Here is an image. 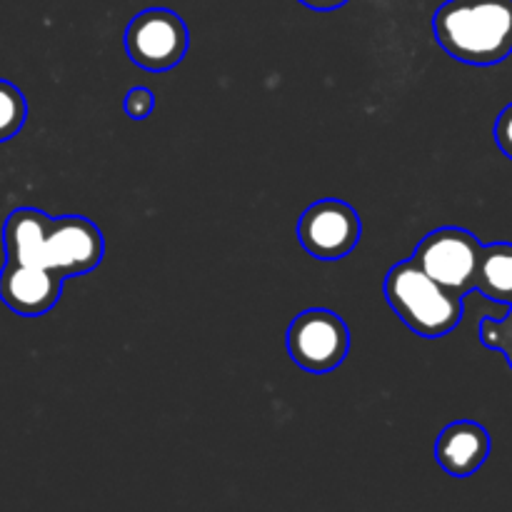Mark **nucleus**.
Masks as SVG:
<instances>
[{
  "mask_svg": "<svg viewBox=\"0 0 512 512\" xmlns=\"http://www.w3.org/2000/svg\"><path fill=\"white\" fill-rule=\"evenodd\" d=\"M433 35L460 63H503L512 55V0H445L433 15Z\"/></svg>",
  "mask_w": 512,
  "mask_h": 512,
  "instance_id": "obj_1",
  "label": "nucleus"
},
{
  "mask_svg": "<svg viewBox=\"0 0 512 512\" xmlns=\"http://www.w3.org/2000/svg\"><path fill=\"white\" fill-rule=\"evenodd\" d=\"M385 298L420 338H443L463 320V298L430 278L415 260H403L388 270Z\"/></svg>",
  "mask_w": 512,
  "mask_h": 512,
  "instance_id": "obj_2",
  "label": "nucleus"
},
{
  "mask_svg": "<svg viewBox=\"0 0 512 512\" xmlns=\"http://www.w3.org/2000/svg\"><path fill=\"white\" fill-rule=\"evenodd\" d=\"M483 243L465 228H438L425 235L413 258L425 273L450 293L465 295L478 283Z\"/></svg>",
  "mask_w": 512,
  "mask_h": 512,
  "instance_id": "obj_3",
  "label": "nucleus"
},
{
  "mask_svg": "<svg viewBox=\"0 0 512 512\" xmlns=\"http://www.w3.org/2000/svg\"><path fill=\"white\" fill-rule=\"evenodd\" d=\"M288 353L298 368L323 375L345 363L350 353V330L340 315L310 308L293 318L288 328Z\"/></svg>",
  "mask_w": 512,
  "mask_h": 512,
  "instance_id": "obj_4",
  "label": "nucleus"
},
{
  "mask_svg": "<svg viewBox=\"0 0 512 512\" xmlns=\"http://www.w3.org/2000/svg\"><path fill=\"white\" fill-rule=\"evenodd\" d=\"M190 45L188 25L168 8H148L125 28V50L138 68L163 73L185 58Z\"/></svg>",
  "mask_w": 512,
  "mask_h": 512,
  "instance_id": "obj_5",
  "label": "nucleus"
},
{
  "mask_svg": "<svg viewBox=\"0 0 512 512\" xmlns=\"http://www.w3.org/2000/svg\"><path fill=\"white\" fill-rule=\"evenodd\" d=\"M363 223L353 205L338 198L315 200L298 220V240L315 260H340L355 250Z\"/></svg>",
  "mask_w": 512,
  "mask_h": 512,
  "instance_id": "obj_6",
  "label": "nucleus"
},
{
  "mask_svg": "<svg viewBox=\"0 0 512 512\" xmlns=\"http://www.w3.org/2000/svg\"><path fill=\"white\" fill-rule=\"evenodd\" d=\"M105 240L98 225L83 215L53 220L48 238V268L68 278L90 273L103 263Z\"/></svg>",
  "mask_w": 512,
  "mask_h": 512,
  "instance_id": "obj_7",
  "label": "nucleus"
},
{
  "mask_svg": "<svg viewBox=\"0 0 512 512\" xmlns=\"http://www.w3.org/2000/svg\"><path fill=\"white\" fill-rule=\"evenodd\" d=\"M65 278L50 268L18 265L5 260L0 270V300L23 318H40L55 308Z\"/></svg>",
  "mask_w": 512,
  "mask_h": 512,
  "instance_id": "obj_8",
  "label": "nucleus"
},
{
  "mask_svg": "<svg viewBox=\"0 0 512 512\" xmlns=\"http://www.w3.org/2000/svg\"><path fill=\"white\" fill-rule=\"evenodd\" d=\"M490 455V435L475 420H455L435 440V460L453 478H470Z\"/></svg>",
  "mask_w": 512,
  "mask_h": 512,
  "instance_id": "obj_9",
  "label": "nucleus"
},
{
  "mask_svg": "<svg viewBox=\"0 0 512 512\" xmlns=\"http://www.w3.org/2000/svg\"><path fill=\"white\" fill-rule=\"evenodd\" d=\"M53 220L38 208H15L3 225L5 260L48 268V238Z\"/></svg>",
  "mask_w": 512,
  "mask_h": 512,
  "instance_id": "obj_10",
  "label": "nucleus"
},
{
  "mask_svg": "<svg viewBox=\"0 0 512 512\" xmlns=\"http://www.w3.org/2000/svg\"><path fill=\"white\" fill-rule=\"evenodd\" d=\"M475 288L490 300L512 305V243L483 245Z\"/></svg>",
  "mask_w": 512,
  "mask_h": 512,
  "instance_id": "obj_11",
  "label": "nucleus"
},
{
  "mask_svg": "<svg viewBox=\"0 0 512 512\" xmlns=\"http://www.w3.org/2000/svg\"><path fill=\"white\" fill-rule=\"evenodd\" d=\"M28 118L25 95L8 80H0V143L15 138Z\"/></svg>",
  "mask_w": 512,
  "mask_h": 512,
  "instance_id": "obj_12",
  "label": "nucleus"
},
{
  "mask_svg": "<svg viewBox=\"0 0 512 512\" xmlns=\"http://www.w3.org/2000/svg\"><path fill=\"white\" fill-rule=\"evenodd\" d=\"M480 343L490 350H498L512 368V305L505 318H485L480 323Z\"/></svg>",
  "mask_w": 512,
  "mask_h": 512,
  "instance_id": "obj_13",
  "label": "nucleus"
},
{
  "mask_svg": "<svg viewBox=\"0 0 512 512\" xmlns=\"http://www.w3.org/2000/svg\"><path fill=\"white\" fill-rule=\"evenodd\" d=\"M123 105H125V113H128L130 120H145L155 108L153 90L143 88V85H135V88L128 90Z\"/></svg>",
  "mask_w": 512,
  "mask_h": 512,
  "instance_id": "obj_14",
  "label": "nucleus"
},
{
  "mask_svg": "<svg viewBox=\"0 0 512 512\" xmlns=\"http://www.w3.org/2000/svg\"><path fill=\"white\" fill-rule=\"evenodd\" d=\"M495 143L512 160V103L505 105L495 120Z\"/></svg>",
  "mask_w": 512,
  "mask_h": 512,
  "instance_id": "obj_15",
  "label": "nucleus"
},
{
  "mask_svg": "<svg viewBox=\"0 0 512 512\" xmlns=\"http://www.w3.org/2000/svg\"><path fill=\"white\" fill-rule=\"evenodd\" d=\"M298 3H303L305 8L310 10H323V13H328V10L343 8V5L350 3V0H298Z\"/></svg>",
  "mask_w": 512,
  "mask_h": 512,
  "instance_id": "obj_16",
  "label": "nucleus"
}]
</instances>
